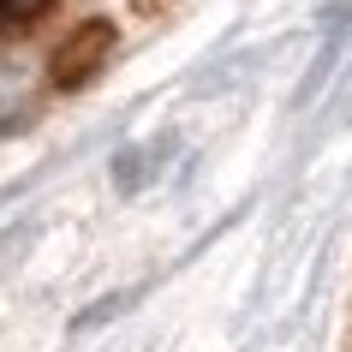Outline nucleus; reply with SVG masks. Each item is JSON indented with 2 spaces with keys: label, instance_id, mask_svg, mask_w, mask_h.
I'll list each match as a JSON object with an SVG mask.
<instances>
[{
  "label": "nucleus",
  "instance_id": "nucleus-5",
  "mask_svg": "<svg viewBox=\"0 0 352 352\" xmlns=\"http://www.w3.org/2000/svg\"><path fill=\"white\" fill-rule=\"evenodd\" d=\"M48 6H54V0H0V36H6V30H24V24L42 19Z\"/></svg>",
  "mask_w": 352,
  "mask_h": 352
},
{
  "label": "nucleus",
  "instance_id": "nucleus-1",
  "mask_svg": "<svg viewBox=\"0 0 352 352\" xmlns=\"http://www.w3.org/2000/svg\"><path fill=\"white\" fill-rule=\"evenodd\" d=\"M108 54H113V24L108 19H84L72 36L54 48V60H48L54 90H78V84H90V78L108 66Z\"/></svg>",
  "mask_w": 352,
  "mask_h": 352
},
{
  "label": "nucleus",
  "instance_id": "nucleus-3",
  "mask_svg": "<svg viewBox=\"0 0 352 352\" xmlns=\"http://www.w3.org/2000/svg\"><path fill=\"white\" fill-rule=\"evenodd\" d=\"M162 155H167V138L155 149H120V155H113V186L126 191V197H131V191H144L149 186V167L162 162Z\"/></svg>",
  "mask_w": 352,
  "mask_h": 352
},
{
  "label": "nucleus",
  "instance_id": "nucleus-2",
  "mask_svg": "<svg viewBox=\"0 0 352 352\" xmlns=\"http://www.w3.org/2000/svg\"><path fill=\"white\" fill-rule=\"evenodd\" d=\"M30 96H36V84H30V66H24V60H0V126L24 120Z\"/></svg>",
  "mask_w": 352,
  "mask_h": 352
},
{
  "label": "nucleus",
  "instance_id": "nucleus-4",
  "mask_svg": "<svg viewBox=\"0 0 352 352\" xmlns=\"http://www.w3.org/2000/svg\"><path fill=\"white\" fill-rule=\"evenodd\" d=\"M30 245H36V221H12L6 233H0V280L30 257Z\"/></svg>",
  "mask_w": 352,
  "mask_h": 352
},
{
  "label": "nucleus",
  "instance_id": "nucleus-6",
  "mask_svg": "<svg viewBox=\"0 0 352 352\" xmlns=\"http://www.w3.org/2000/svg\"><path fill=\"white\" fill-rule=\"evenodd\" d=\"M131 305V293H113V298H102V305H90V311H78L72 316V334H90L96 322H108V316H120Z\"/></svg>",
  "mask_w": 352,
  "mask_h": 352
}]
</instances>
